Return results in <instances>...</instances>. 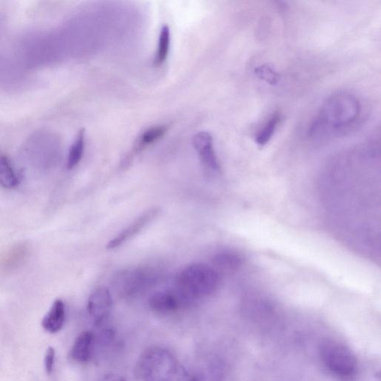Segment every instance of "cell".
I'll list each match as a JSON object with an SVG mask.
<instances>
[{"label": "cell", "mask_w": 381, "mask_h": 381, "mask_svg": "<svg viewBox=\"0 0 381 381\" xmlns=\"http://www.w3.org/2000/svg\"><path fill=\"white\" fill-rule=\"evenodd\" d=\"M361 113V105L356 97L349 93L334 95L325 102L309 133L320 135L341 132L355 125Z\"/></svg>", "instance_id": "obj_1"}, {"label": "cell", "mask_w": 381, "mask_h": 381, "mask_svg": "<svg viewBox=\"0 0 381 381\" xmlns=\"http://www.w3.org/2000/svg\"><path fill=\"white\" fill-rule=\"evenodd\" d=\"M179 295L184 301L206 298L219 288L220 274L212 267L202 263L189 265L176 277Z\"/></svg>", "instance_id": "obj_2"}, {"label": "cell", "mask_w": 381, "mask_h": 381, "mask_svg": "<svg viewBox=\"0 0 381 381\" xmlns=\"http://www.w3.org/2000/svg\"><path fill=\"white\" fill-rule=\"evenodd\" d=\"M178 370V363L172 353L160 347L146 350L138 365L141 381H173Z\"/></svg>", "instance_id": "obj_3"}, {"label": "cell", "mask_w": 381, "mask_h": 381, "mask_svg": "<svg viewBox=\"0 0 381 381\" xmlns=\"http://www.w3.org/2000/svg\"><path fill=\"white\" fill-rule=\"evenodd\" d=\"M320 356L326 367L339 377H348L357 369V360L345 346L334 341H326L320 347Z\"/></svg>", "instance_id": "obj_4"}, {"label": "cell", "mask_w": 381, "mask_h": 381, "mask_svg": "<svg viewBox=\"0 0 381 381\" xmlns=\"http://www.w3.org/2000/svg\"><path fill=\"white\" fill-rule=\"evenodd\" d=\"M112 306V296L107 289L99 288L91 294L88 301V310L95 325L99 326L104 322L110 315Z\"/></svg>", "instance_id": "obj_5"}, {"label": "cell", "mask_w": 381, "mask_h": 381, "mask_svg": "<svg viewBox=\"0 0 381 381\" xmlns=\"http://www.w3.org/2000/svg\"><path fill=\"white\" fill-rule=\"evenodd\" d=\"M193 143L204 166L212 171H219L221 167L214 152L212 135L208 132H200L194 135Z\"/></svg>", "instance_id": "obj_6"}, {"label": "cell", "mask_w": 381, "mask_h": 381, "mask_svg": "<svg viewBox=\"0 0 381 381\" xmlns=\"http://www.w3.org/2000/svg\"><path fill=\"white\" fill-rule=\"evenodd\" d=\"M159 210L157 208L151 209L143 214L138 220H135L131 225L122 231L117 236L109 241L107 248L113 250L121 246L135 236H137L143 229L153 221L157 214Z\"/></svg>", "instance_id": "obj_7"}, {"label": "cell", "mask_w": 381, "mask_h": 381, "mask_svg": "<svg viewBox=\"0 0 381 381\" xmlns=\"http://www.w3.org/2000/svg\"><path fill=\"white\" fill-rule=\"evenodd\" d=\"M183 299L180 295L169 291H160L149 298V307L161 315H170L178 310Z\"/></svg>", "instance_id": "obj_8"}, {"label": "cell", "mask_w": 381, "mask_h": 381, "mask_svg": "<svg viewBox=\"0 0 381 381\" xmlns=\"http://www.w3.org/2000/svg\"><path fill=\"white\" fill-rule=\"evenodd\" d=\"M95 336L93 332L86 331L81 333L75 340L71 351V358L79 363H85L92 357Z\"/></svg>", "instance_id": "obj_9"}, {"label": "cell", "mask_w": 381, "mask_h": 381, "mask_svg": "<svg viewBox=\"0 0 381 381\" xmlns=\"http://www.w3.org/2000/svg\"><path fill=\"white\" fill-rule=\"evenodd\" d=\"M64 321V303L61 299H56L42 320L43 328L49 333L56 334L61 330Z\"/></svg>", "instance_id": "obj_10"}, {"label": "cell", "mask_w": 381, "mask_h": 381, "mask_svg": "<svg viewBox=\"0 0 381 381\" xmlns=\"http://www.w3.org/2000/svg\"><path fill=\"white\" fill-rule=\"evenodd\" d=\"M239 255L234 253L224 252L214 255L212 260L213 268L217 273L231 274L235 273L241 266Z\"/></svg>", "instance_id": "obj_11"}, {"label": "cell", "mask_w": 381, "mask_h": 381, "mask_svg": "<svg viewBox=\"0 0 381 381\" xmlns=\"http://www.w3.org/2000/svg\"><path fill=\"white\" fill-rule=\"evenodd\" d=\"M171 46V32L169 27L163 25L160 30L157 49L155 54V64L162 65L167 61Z\"/></svg>", "instance_id": "obj_12"}, {"label": "cell", "mask_w": 381, "mask_h": 381, "mask_svg": "<svg viewBox=\"0 0 381 381\" xmlns=\"http://www.w3.org/2000/svg\"><path fill=\"white\" fill-rule=\"evenodd\" d=\"M85 147V131L84 129L79 131L77 137L71 147L67 159V168L74 169L83 159Z\"/></svg>", "instance_id": "obj_13"}, {"label": "cell", "mask_w": 381, "mask_h": 381, "mask_svg": "<svg viewBox=\"0 0 381 381\" xmlns=\"http://www.w3.org/2000/svg\"><path fill=\"white\" fill-rule=\"evenodd\" d=\"M281 114L275 113L267 120L263 127L255 135V143L260 146H265L273 138L275 131L280 123Z\"/></svg>", "instance_id": "obj_14"}, {"label": "cell", "mask_w": 381, "mask_h": 381, "mask_svg": "<svg viewBox=\"0 0 381 381\" xmlns=\"http://www.w3.org/2000/svg\"><path fill=\"white\" fill-rule=\"evenodd\" d=\"M19 183L18 178L13 171L11 162L6 157L0 158V185L6 188H13Z\"/></svg>", "instance_id": "obj_15"}, {"label": "cell", "mask_w": 381, "mask_h": 381, "mask_svg": "<svg viewBox=\"0 0 381 381\" xmlns=\"http://www.w3.org/2000/svg\"><path fill=\"white\" fill-rule=\"evenodd\" d=\"M168 126H159L149 128L145 131L140 138L138 143V148H144L159 140L168 131Z\"/></svg>", "instance_id": "obj_16"}, {"label": "cell", "mask_w": 381, "mask_h": 381, "mask_svg": "<svg viewBox=\"0 0 381 381\" xmlns=\"http://www.w3.org/2000/svg\"><path fill=\"white\" fill-rule=\"evenodd\" d=\"M255 75L271 85L279 83V75L268 65H262L255 70Z\"/></svg>", "instance_id": "obj_17"}, {"label": "cell", "mask_w": 381, "mask_h": 381, "mask_svg": "<svg viewBox=\"0 0 381 381\" xmlns=\"http://www.w3.org/2000/svg\"><path fill=\"white\" fill-rule=\"evenodd\" d=\"M54 358H56V351L52 347H49L47 351L44 361L45 369L48 375H51L53 371Z\"/></svg>", "instance_id": "obj_18"}, {"label": "cell", "mask_w": 381, "mask_h": 381, "mask_svg": "<svg viewBox=\"0 0 381 381\" xmlns=\"http://www.w3.org/2000/svg\"><path fill=\"white\" fill-rule=\"evenodd\" d=\"M98 381H127L123 377L115 374H109L101 377Z\"/></svg>", "instance_id": "obj_19"}, {"label": "cell", "mask_w": 381, "mask_h": 381, "mask_svg": "<svg viewBox=\"0 0 381 381\" xmlns=\"http://www.w3.org/2000/svg\"><path fill=\"white\" fill-rule=\"evenodd\" d=\"M189 381H200V380H199V378L198 377L195 376V377H193L192 378H190V380Z\"/></svg>", "instance_id": "obj_20"}]
</instances>
